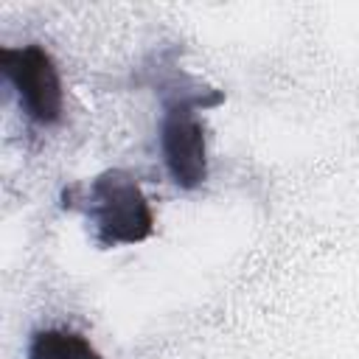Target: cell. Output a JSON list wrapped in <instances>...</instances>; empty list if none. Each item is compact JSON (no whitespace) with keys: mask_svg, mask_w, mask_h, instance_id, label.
<instances>
[{"mask_svg":"<svg viewBox=\"0 0 359 359\" xmlns=\"http://www.w3.org/2000/svg\"><path fill=\"white\" fill-rule=\"evenodd\" d=\"M160 154L171 182L182 191H194L208 180V137L196 118V109H208L224 101L219 90H210L191 76H171L160 84Z\"/></svg>","mask_w":359,"mask_h":359,"instance_id":"obj_1","label":"cell"},{"mask_svg":"<svg viewBox=\"0 0 359 359\" xmlns=\"http://www.w3.org/2000/svg\"><path fill=\"white\" fill-rule=\"evenodd\" d=\"M65 205L84 210L93 224V238L101 247L140 244L154 233V213L137 180L123 168H109L87 185L65 191Z\"/></svg>","mask_w":359,"mask_h":359,"instance_id":"obj_2","label":"cell"},{"mask_svg":"<svg viewBox=\"0 0 359 359\" xmlns=\"http://www.w3.org/2000/svg\"><path fill=\"white\" fill-rule=\"evenodd\" d=\"M0 70L11 84V93L22 109V115L36 126H53L65 112V90L62 76L53 56L39 45H3L0 48Z\"/></svg>","mask_w":359,"mask_h":359,"instance_id":"obj_3","label":"cell"},{"mask_svg":"<svg viewBox=\"0 0 359 359\" xmlns=\"http://www.w3.org/2000/svg\"><path fill=\"white\" fill-rule=\"evenodd\" d=\"M28 359H104L87 337L70 328H39L31 334Z\"/></svg>","mask_w":359,"mask_h":359,"instance_id":"obj_4","label":"cell"}]
</instances>
